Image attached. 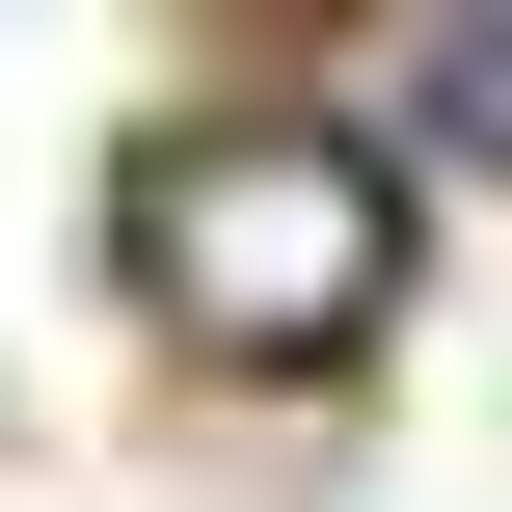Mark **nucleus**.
<instances>
[{"instance_id":"f257e3e1","label":"nucleus","mask_w":512,"mask_h":512,"mask_svg":"<svg viewBox=\"0 0 512 512\" xmlns=\"http://www.w3.org/2000/svg\"><path fill=\"white\" fill-rule=\"evenodd\" d=\"M135 270H162V324H189L216 378H324V351L405 297V189H378V135H324V108H189L162 189H135Z\"/></svg>"},{"instance_id":"f03ea898","label":"nucleus","mask_w":512,"mask_h":512,"mask_svg":"<svg viewBox=\"0 0 512 512\" xmlns=\"http://www.w3.org/2000/svg\"><path fill=\"white\" fill-rule=\"evenodd\" d=\"M405 108H432L459 162H512V27H432V54H405Z\"/></svg>"}]
</instances>
